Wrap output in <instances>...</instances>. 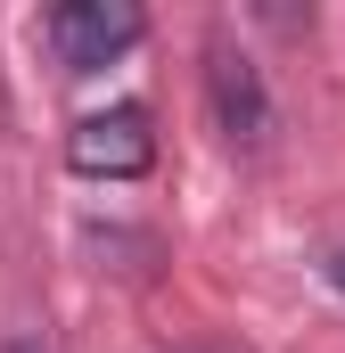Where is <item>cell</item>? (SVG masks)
Segmentation results:
<instances>
[{
  "label": "cell",
  "mask_w": 345,
  "mask_h": 353,
  "mask_svg": "<svg viewBox=\"0 0 345 353\" xmlns=\"http://www.w3.org/2000/svg\"><path fill=\"white\" fill-rule=\"evenodd\" d=\"M140 33H148V17H140L132 0H66V8L41 17V41L58 50L66 74H99V66H115L124 50H140Z\"/></svg>",
  "instance_id": "obj_1"
},
{
  "label": "cell",
  "mask_w": 345,
  "mask_h": 353,
  "mask_svg": "<svg viewBox=\"0 0 345 353\" xmlns=\"http://www.w3.org/2000/svg\"><path fill=\"white\" fill-rule=\"evenodd\" d=\"M66 165L90 181H140L157 165V132H148V107H99L66 132Z\"/></svg>",
  "instance_id": "obj_2"
},
{
  "label": "cell",
  "mask_w": 345,
  "mask_h": 353,
  "mask_svg": "<svg viewBox=\"0 0 345 353\" xmlns=\"http://www.w3.org/2000/svg\"><path fill=\"white\" fill-rule=\"evenodd\" d=\"M206 90H214V123H222L239 148H263V132H271V90H263L255 58L230 50V41H214V50H206Z\"/></svg>",
  "instance_id": "obj_3"
},
{
  "label": "cell",
  "mask_w": 345,
  "mask_h": 353,
  "mask_svg": "<svg viewBox=\"0 0 345 353\" xmlns=\"http://www.w3.org/2000/svg\"><path fill=\"white\" fill-rule=\"evenodd\" d=\"M329 279H337V296H345V247H337V255H329Z\"/></svg>",
  "instance_id": "obj_4"
},
{
  "label": "cell",
  "mask_w": 345,
  "mask_h": 353,
  "mask_svg": "<svg viewBox=\"0 0 345 353\" xmlns=\"http://www.w3.org/2000/svg\"><path fill=\"white\" fill-rule=\"evenodd\" d=\"M0 353H41V345H33V337H8V345H0Z\"/></svg>",
  "instance_id": "obj_5"
},
{
  "label": "cell",
  "mask_w": 345,
  "mask_h": 353,
  "mask_svg": "<svg viewBox=\"0 0 345 353\" xmlns=\"http://www.w3.org/2000/svg\"><path fill=\"white\" fill-rule=\"evenodd\" d=\"M206 353H230V345H206Z\"/></svg>",
  "instance_id": "obj_6"
}]
</instances>
